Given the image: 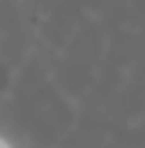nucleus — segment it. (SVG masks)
<instances>
[{"mask_svg":"<svg viewBox=\"0 0 145 148\" xmlns=\"http://www.w3.org/2000/svg\"><path fill=\"white\" fill-rule=\"evenodd\" d=\"M0 148H10V143H7L5 138H0Z\"/></svg>","mask_w":145,"mask_h":148,"instance_id":"1","label":"nucleus"}]
</instances>
